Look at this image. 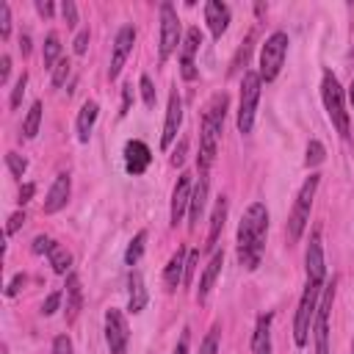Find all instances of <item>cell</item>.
<instances>
[{
    "label": "cell",
    "instance_id": "obj_23",
    "mask_svg": "<svg viewBox=\"0 0 354 354\" xmlns=\"http://www.w3.org/2000/svg\"><path fill=\"white\" fill-rule=\"evenodd\" d=\"M97 113H100V105L94 100H86L83 108H80V113H77V141L80 144L88 141V136L94 130V122H97Z\"/></svg>",
    "mask_w": 354,
    "mask_h": 354
},
{
    "label": "cell",
    "instance_id": "obj_34",
    "mask_svg": "<svg viewBox=\"0 0 354 354\" xmlns=\"http://www.w3.org/2000/svg\"><path fill=\"white\" fill-rule=\"evenodd\" d=\"M138 88H141V100H144V105L147 108H155V86H152V80H149V75H141V80H138Z\"/></svg>",
    "mask_w": 354,
    "mask_h": 354
},
{
    "label": "cell",
    "instance_id": "obj_35",
    "mask_svg": "<svg viewBox=\"0 0 354 354\" xmlns=\"http://www.w3.org/2000/svg\"><path fill=\"white\" fill-rule=\"evenodd\" d=\"M6 166H8V171H11L14 177H22L25 169H28V160H25L22 155H17V152H8V155H6Z\"/></svg>",
    "mask_w": 354,
    "mask_h": 354
},
{
    "label": "cell",
    "instance_id": "obj_50",
    "mask_svg": "<svg viewBox=\"0 0 354 354\" xmlns=\"http://www.w3.org/2000/svg\"><path fill=\"white\" fill-rule=\"evenodd\" d=\"M183 158H185V141H180V147L174 149V155H171V163H174V166H180V163H183Z\"/></svg>",
    "mask_w": 354,
    "mask_h": 354
},
{
    "label": "cell",
    "instance_id": "obj_44",
    "mask_svg": "<svg viewBox=\"0 0 354 354\" xmlns=\"http://www.w3.org/2000/svg\"><path fill=\"white\" fill-rule=\"evenodd\" d=\"M86 50H88V30H80V33L75 36V53L83 55Z\"/></svg>",
    "mask_w": 354,
    "mask_h": 354
},
{
    "label": "cell",
    "instance_id": "obj_29",
    "mask_svg": "<svg viewBox=\"0 0 354 354\" xmlns=\"http://www.w3.org/2000/svg\"><path fill=\"white\" fill-rule=\"evenodd\" d=\"M39 124H41V102H33V105H30V111H28V116H25L22 136H25V138H36Z\"/></svg>",
    "mask_w": 354,
    "mask_h": 354
},
{
    "label": "cell",
    "instance_id": "obj_14",
    "mask_svg": "<svg viewBox=\"0 0 354 354\" xmlns=\"http://www.w3.org/2000/svg\"><path fill=\"white\" fill-rule=\"evenodd\" d=\"M183 124V100L177 91L169 94V108H166V122H163V133H160V149H169L171 141L177 138V130Z\"/></svg>",
    "mask_w": 354,
    "mask_h": 354
},
{
    "label": "cell",
    "instance_id": "obj_32",
    "mask_svg": "<svg viewBox=\"0 0 354 354\" xmlns=\"http://www.w3.org/2000/svg\"><path fill=\"white\" fill-rule=\"evenodd\" d=\"M218 335H221V326H218V324H213V326H210V332L205 335L202 346H199V354H216V351H218Z\"/></svg>",
    "mask_w": 354,
    "mask_h": 354
},
{
    "label": "cell",
    "instance_id": "obj_20",
    "mask_svg": "<svg viewBox=\"0 0 354 354\" xmlns=\"http://www.w3.org/2000/svg\"><path fill=\"white\" fill-rule=\"evenodd\" d=\"M221 266H224V252H216V254L210 257V263L205 266L202 277H199V290H196V301H199V304L207 301V296H210V290H213V282H216Z\"/></svg>",
    "mask_w": 354,
    "mask_h": 354
},
{
    "label": "cell",
    "instance_id": "obj_8",
    "mask_svg": "<svg viewBox=\"0 0 354 354\" xmlns=\"http://www.w3.org/2000/svg\"><path fill=\"white\" fill-rule=\"evenodd\" d=\"M335 301V279L324 282L321 299H318V310H315V321H313V332H315V354H329V310Z\"/></svg>",
    "mask_w": 354,
    "mask_h": 354
},
{
    "label": "cell",
    "instance_id": "obj_2",
    "mask_svg": "<svg viewBox=\"0 0 354 354\" xmlns=\"http://www.w3.org/2000/svg\"><path fill=\"white\" fill-rule=\"evenodd\" d=\"M227 94L218 91L210 97V102L205 105V113H202V133H199V171H207L216 160V152H218V136H221V127H224V113H227Z\"/></svg>",
    "mask_w": 354,
    "mask_h": 354
},
{
    "label": "cell",
    "instance_id": "obj_6",
    "mask_svg": "<svg viewBox=\"0 0 354 354\" xmlns=\"http://www.w3.org/2000/svg\"><path fill=\"white\" fill-rule=\"evenodd\" d=\"M318 183H321V177H318V174H310V177L304 180V185L299 188L296 205H293L290 218H288V235H290V241H299V238L304 235V227H307V221H310V207H313Z\"/></svg>",
    "mask_w": 354,
    "mask_h": 354
},
{
    "label": "cell",
    "instance_id": "obj_42",
    "mask_svg": "<svg viewBox=\"0 0 354 354\" xmlns=\"http://www.w3.org/2000/svg\"><path fill=\"white\" fill-rule=\"evenodd\" d=\"M53 243H55V241H50L47 235H36V238H33V252H36V254H47V252L53 249Z\"/></svg>",
    "mask_w": 354,
    "mask_h": 354
},
{
    "label": "cell",
    "instance_id": "obj_22",
    "mask_svg": "<svg viewBox=\"0 0 354 354\" xmlns=\"http://www.w3.org/2000/svg\"><path fill=\"white\" fill-rule=\"evenodd\" d=\"M271 321H274L271 313H263L257 318V326L252 335V354H271Z\"/></svg>",
    "mask_w": 354,
    "mask_h": 354
},
{
    "label": "cell",
    "instance_id": "obj_47",
    "mask_svg": "<svg viewBox=\"0 0 354 354\" xmlns=\"http://www.w3.org/2000/svg\"><path fill=\"white\" fill-rule=\"evenodd\" d=\"M188 340H191V335H188V329H185V332H183V337H180V343L174 346V351H171V354H188V351H191V348H188Z\"/></svg>",
    "mask_w": 354,
    "mask_h": 354
},
{
    "label": "cell",
    "instance_id": "obj_51",
    "mask_svg": "<svg viewBox=\"0 0 354 354\" xmlns=\"http://www.w3.org/2000/svg\"><path fill=\"white\" fill-rule=\"evenodd\" d=\"M36 11H39L41 17H50V14H53V3H44V0H36Z\"/></svg>",
    "mask_w": 354,
    "mask_h": 354
},
{
    "label": "cell",
    "instance_id": "obj_45",
    "mask_svg": "<svg viewBox=\"0 0 354 354\" xmlns=\"http://www.w3.org/2000/svg\"><path fill=\"white\" fill-rule=\"evenodd\" d=\"M130 100H133V86H124V91H122V111H119V116H124V113L130 111Z\"/></svg>",
    "mask_w": 354,
    "mask_h": 354
},
{
    "label": "cell",
    "instance_id": "obj_27",
    "mask_svg": "<svg viewBox=\"0 0 354 354\" xmlns=\"http://www.w3.org/2000/svg\"><path fill=\"white\" fill-rule=\"evenodd\" d=\"M47 257H50V266H53V271H55V274H61V277H66V274H69L72 254H69L61 243H53V249L47 252Z\"/></svg>",
    "mask_w": 354,
    "mask_h": 354
},
{
    "label": "cell",
    "instance_id": "obj_4",
    "mask_svg": "<svg viewBox=\"0 0 354 354\" xmlns=\"http://www.w3.org/2000/svg\"><path fill=\"white\" fill-rule=\"evenodd\" d=\"M260 72H243V80H241V100H238V130L243 136L252 133L254 127V113H257V102H260Z\"/></svg>",
    "mask_w": 354,
    "mask_h": 354
},
{
    "label": "cell",
    "instance_id": "obj_5",
    "mask_svg": "<svg viewBox=\"0 0 354 354\" xmlns=\"http://www.w3.org/2000/svg\"><path fill=\"white\" fill-rule=\"evenodd\" d=\"M321 290H324V285H313V282L304 285V293L299 299V310H296V318H293V340H296V346H307V337H310V329H313V321H315Z\"/></svg>",
    "mask_w": 354,
    "mask_h": 354
},
{
    "label": "cell",
    "instance_id": "obj_36",
    "mask_svg": "<svg viewBox=\"0 0 354 354\" xmlns=\"http://www.w3.org/2000/svg\"><path fill=\"white\" fill-rule=\"evenodd\" d=\"M25 86H28V75L22 72V75L17 77V83H14V88H11V100H8V105H11V108H19L22 94H25Z\"/></svg>",
    "mask_w": 354,
    "mask_h": 354
},
{
    "label": "cell",
    "instance_id": "obj_49",
    "mask_svg": "<svg viewBox=\"0 0 354 354\" xmlns=\"http://www.w3.org/2000/svg\"><path fill=\"white\" fill-rule=\"evenodd\" d=\"M22 282H25V277H22V274H17V277L8 282V288H6V296H14V293L19 290V285H22Z\"/></svg>",
    "mask_w": 354,
    "mask_h": 354
},
{
    "label": "cell",
    "instance_id": "obj_21",
    "mask_svg": "<svg viewBox=\"0 0 354 354\" xmlns=\"http://www.w3.org/2000/svg\"><path fill=\"white\" fill-rule=\"evenodd\" d=\"M185 257H188V252H185L183 246L169 257V263H166V268H163V282H166L169 290H174L177 285H183V277H185Z\"/></svg>",
    "mask_w": 354,
    "mask_h": 354
},
{
    "label": "cell",
    "instance_id": "obj_37",
    "mask_svg": "<svg viewBox=\"0 0 354 354\" xmlns=\"http://www.w3.org/2000/svg\"><path fill=\"white\" fill-rule=\"evenodd\" d=\"M196 263H199V249H191L188 257H185V277H183V285L188 288L191 279H194V271H196Z\"/></svg>",
    "mask_w": 354,
    "mask_h": 354
},
{
    "label": "cell",
    "instance_id": "obj_7",
    "mask_svg": "<svg viewBox=\"0 0 354 354\" xmlns=\"http://www.w3.org/2000/svg\"><path fill=\"white\" fill-rule=\"evenodd\" d=\"M285 55H288V33L285 30H274L263 50H260V80H274L285 64Z\"/></svg>",
    "mask_w": 354,
    "mask_h": 354
},
{
    "label": "cell",
    "instance_id": "obj_10",
    "mask_svg": "<svg viewBox=\"0 0 354 354\" xmlns=\"http://www.w3.org/2000/svg\"><path fill=\"white\" fill-rule=\"evenodd\" d=\"M105 340H108L111 354H127V340H130L127 321H124L122 310H116V307H111L105 313Z\"/></svg>",
    "mask_w": 354,
    "mask_h": 354
},
{
    "label": "cell",
    "instance_id": "obj_52",
    "mask_svg": "<svg viewBox=\"0 0 354 354\" xmlns=\"http://www.w3.org/2000/svg\"><path fill=\"white\" fill-rule=\"evenodd\" d=\"M19 50H22V55H28V53H30V39H28V36H22V39H19Z\"/></svg>",
    "mask_w": 354,
    "mask_h": 354
},
{
    "label": "cell",
    "instance_id": "obj_38",
    "mask_svg": "<svg viewBox=\"0 0 354 354\" xmlns=\"http://www.w3.org/2000/svg\"><path fill=\"white\" fill-rule=\"evenodd\" d=\"M11 33V8L8 3H0V39H8Z\"/></svg>",
    "mask_w": 354,
    "mask_h": 354
},
{
    "label": "cell",
    "instance_id": "obj_16",
    "mask_svg": "<svg viewBox=\"0 0 354 354\" xmlns=\"http://www.w3.org/2000/svg\"><path fill=\"white\" fill-rule=\"evenodd\" d=\"M202 44V33L199 28H188L185 33V41H183V53H180V72L185 80H194L196 77V66H194V55Z\"/></svg>",
    "mask_w": 354,
    "mask_h": 354
},
{
    "label": "cell",
    "instance_id": "obj_11",
    "mask_svg": "<svg viewBox=\"0 0 354 354\" xmlns=\"http://www.w3.org/2000/svg\"><path fill=\"white\" fill-rule=\"evenodd\" d=\"M133 41H136V28L133 25H122L116 39H113V53H111V66H108V77L111 80L119 77V72H122V66H124V61H127V55L133 50Z\"/></svg>",
    "mask_w": 354,
    "mask_h": 354
},
{
    "label": "cell",
    "instance_id": "obj_30",
    "mask_svg": "<svg viewBox=\"0 0 354 354\" xmlns=\"http://www.w3.org/2000/svg\"><path fill=\"white\" fill-rule=\"evenodd\" d=\"M144 243H147V230H141V232H136V238L127 243V252H124V263L133 268L136 263H138V257L144 254Z\"/></svg>",
    "mask_w": 354,
    "mask_h": 354
},
{
    "label": "cell",
    "instance_id": "obj_15",
    "mask_svg": "<svg viewBox=\"0 0 354 354\" xmlns=\"http://www.w3.org/2000/svg\"><path fill=\"white\" fill-rule=\"evenodd\" d=\"M149 160H152V152H149V147L144 141L133 138V141L124 144V169L130 174H144L147 166H149Z\"/></svg>",
    "mask_w": 354,
    "mask_h": 354
},
{
    "label": "cell",
    "instance_id": "obj_31",
    "mask_svg": "<svg viewBox=\"0 0 354 354\" xmlns=\"http://www.w3.org/2000/svg\"><path fill=\"white\" fill-rule=\"evenodd\" d=\"M324 158H326L324 144H321L318 138H313V141L307 144V158H304V163L313 169V166H321V163H324Z\"/></svg>",
    "mask_w": 354,
    "mask_h": 354
},
{
    "label": "cell",
    "instance_id": "obj_28",
    "mask_svg": "<svg viewBox=\"0 0 354 354\" xmlns=\"http://www.w3.org/2000/svg\"><path fill=\"white\" fill-rule=\"evenodd\" d=\"M41 58H44V66H47V69H53V66L61 61V41H58V36H55V33H50V36L44 39Z\"/></svg>",
    "mask_w": 354,
    "mask_h": 354
},
{
    "label": "cell",
    "instance_id": "obj_19",
    "mask_svg": "<svg viewBox=\"0 0 354 354\" xmlns=\"http://www.w3.org/2000/svg\"><path fill=\"white\" fill-rule=\"evenodd\" d=\"M207 188H210V183H207V171H199V180H196L194 194H191V202H188V227H191V230L199 224V218H202V213H205V205H207Z\"/></svg>",
    "mask_w": 354,
    "mask_h": 354
},
{
    "label": "cell",
    "instance_id": "obj_41",
    "mask_svg": "<svg viewBox=\"0 0 354 354\" xmlns=\"http://www.w3.org/2000/svg\"><path fill=\"white\" fill-rule=\"evenodd\" d=\"M53 354H72V340L66 335H58L53 340Z\"/></svg>",
    "mask_w": 354,
    "mask_h": 354
},
{
    "label": "cell",
    "instance_id": "obj_25",
    "mask_svg": "<svg viewBox=\"0 0 354 354\" xmlns=\"http://www.w3.org/2000/svg\"><path fill=\"white\" fill-rule=\"evenodd\" d=\"M83 307V290L77 274H66V321H75Z\"/></svg>",
    "mask_w": 354,
    "mask_h": 354
},
{
    "label": "cell",
    "instance_id": "obj_43",
    "mask_svg": "<svg viewBox=\"0 0 354 354\" xmlns=\"http://www.w3.org/2000/svg\"><path fill=\"white\" fill-rule=\"evenodd\" d=\"M22 224H25V213H22V210H17V213L8 218V224H6V235H14Z\"/></svg>",
    "mask_w": 354,
    "mask_h": 354
},
{
    "label": "cell",
    "instance_id": "obj_40",
    "mask_svg": "<svg viewBox=\"0 0 354 354\" xmlns=\"http://www.w3.org/2000/svg\"><path fill=\"white\" fill-rule=\"evenodd\" d=\"M58 304H61V293H58V290H53V293L44 299V304H41V313H44V315H53V313L58 310Z\"/></svg>",
    "mask_w": 354,
    "mask_h": 354
},
{
    "label": "cell",
    "instance_id": "obj_9",
    "mask_svg": "<svg viewBox=\"0 0 354 354\" xmlns=\"http://www.w3.org/2000/svg\"><path fill=\"white\" fill-rule=\"evenodd\" d=\"M180 44V19L171 3H160V44H158V58L160 64L177 50Z\"/></svg>",
    "mask_w": 354,
    "mask_h": 354
},
{
    "label": "cell",
    "instance_id": "obj_13",
    "mask_svg": "<svg viewBox=\"0 0 354 354\" xmlns=\"http://www.w3.org/2000/svg\"><path fill=\"white\" fill-rule=\"evenodd\" d=\"M304 268H307V282H313V285H324L326 282V260H324V249H321L318 235H313L310 243H307Z\"/></svg>",
    "mask_w": 354,
    "mask_h": 354
},
{
    "label": "cell",
    "instance_id": "obj_17",
    "mask_svg": "<svg viewBox=\"0 0 354 354\" xmlns=\"http://www.w3.org/2000/svg\"><path fill=\"white\" fill-rule=\"evenodd\" d=\"M69 194H72V180L69 174H58L44 196V213H58L66 202H69Z\"/></svg>",
    "mask_w": 354,
    "mask_h": 354
},
{
    "label": "cell",
    "instance_id": "obj_3",
    "mask_svg": "<svg viewBox=\"0 0 354 354\" xmlns=\"http://www.w3.org/2000/svg\"><path fill=\"white\" fill-rule=\"evenodd\" d=\"M321 97H324V108L329 113V122L335 124V130L343 138H348L351 136V119H348V111H346L343 88H340V83L332 72H324V77H321Z\"/></svg>",
    "mask_w": 354,
    "mask_h": 354
},
{
    "label": "cell",
    "instance_id": "obj_1",
    "mask_svg": "<svg viewBox=\"0 0 354 354\" xmlns=\"http://www.w3.org/2000/svg\"><path fill=\"white\" fill-rule=\"evenodd\" d=\"M266 232H268V210L263 202H252L238 224V260L243 268L254 271L260 266Z\"/></svg>",
    "mask_w": 354,
    "mask_h": 354
},
{
    "label": "cell",
    "instance_id": "obj_53",
    "mask_svg": "<svg viewBox=\"0 0 354 354\" xmlns=\"http://www.w3.org/2000/svg\"><path fill=\"white\" fill-rule=\"evenodd\" d=\"M348 97H351V105H354V83L348 86Z\"/></svg>",
    "mask_w": 354,
    "mask_h": 354
},
{
    "label": "cell",
    "instance_id": "obj_24",
    "mask_svg": "<svg viewBox=\"0 0 354 354\" xmlns=\"http://www.w3.org/2000/svg\"><path fill=\"white\" fill-rule=\"evenodd\" d=\"M127 288H130V301H127V310L130 313H141L147 307V288H144V277L141 271H130L127 277Z\"/></svg>",
    "mask_w": 354,
    "mask_h": 354
},
{
    "label": "cell",
    "instance_id": "obj_33",
    "mask_svg": "<svg viewBox=\"0 0 354 354\" xmlns=\"http://www.w3.org/2000/svg\"><path fill=\"white\" fill-rule=\"evenodd\" d=\"M69 69H72V64H69L66 58H61V61H58V64L50 69V72H53V86H55V88H61V86L66 83V77H69Z\"/></svg>",
    "mask_w": 354,
    "mask_h": 354
},
{
    "label": "cell",
    "instance_id": "obj_48",
    "mask_svg": "<svg viewBox=\"0 0 354 354\" xmlns=\"http://www.w3.org/2000/svg\"><path fill=\"white\" fill-rule=\"evenodd\" d=\"M33 191H36V185H33V183H25V185L19 188V202H22V205H25V202H30Z\"/></svg>",
    "mask_w": 354,
    "mask_h": 354
},
{
    "label": "cell",
    "instance_id": "obj_12",
    "mask_svg": "<svg viewBox=\"0 0 354 354\" xmlns=\"http://www.w3.org/2000/svg\"><path fill=\"white\" fill-rule=\"evenodd\" d=\"M191 194H194V183H191V174L183 171L174 191H171V210H169V218H171V227H177L183 221V216L188 213V202H191Z\"/></svg>",
    "mask_w": 354,
    "mask_h": 354
},
{
    "label": "cell",
    "instance_id": "obj_39",
    "mask_svg": "<svg viewBox=\"0 0 354 354\" xmlns=\"http://www.w3.org/2000/svg\"><path fill=\"white\" fill-rule=\"evenodd\" d=\"M61 14H64V19H66V25H69V28H75V25H77V8H75V3H72V0H64V3H61Z\"/></svg>",
    "mask_w": 354,
    "mask_h": 354
},
{
    "label": "cell",
    "instance_id": "obj_54",
    "mask_svg": "<svg viewBox=\"0 0 354 354\" xmlns=\"http://www.w3.org/2000/svg\"><path fill=\"white\" fill-rule=\"evenodd\" d=\"M351 354H354V340H351Z\"/></svg>",
    "mask_w": 354,
    "mask_h": 354
},
{
    "label": "cell",
    "instance_id": "obj_26",
    "mask_svg": "<svg viewBox=\"0 0 354 354\" xmlns=\"http://www.w3.org/2000/svg\"><path fill=\"white\" fill-rule=\"evenodd\" d=\"M224 221H227V199L218 196V202H216V207L210 213V230H207V243H205L207 249H216V241H218V235L224 230Z\"/></svg>",
    "mask_w": 354,
    "mask_h": 354
},
{
    "label": "cell",
    "instance_id": "obj_46",
    "mask_svg": "<svg viewBox=\"0 0 354 354\" xmlns=\"http://www.w3.org/2000/svg\"><path fill=\"white\" fill-rule=\"evenodd\" d=\"M8 72H11V58L3 55L0 58V83H8Z\"/></svg>",
    "mask_w": 354,
    "mask_h": 354
},
{
    "label": "cell",
    "instance_id": "obj_18",
    "mask_svg": "<svg viewBox=\"0 0 354 354\" xmlns=\"http://www.w3.org/2000/svg\"><path fill=\"white\" fill-rule=\"evenodd\" d=\"M205 22H207L213 39H221V33L230 25V6L221 0H207L205 3Z\"/></svg>",
    "mask_w": 354,
    "mask_h": 354
}]
</instances>
